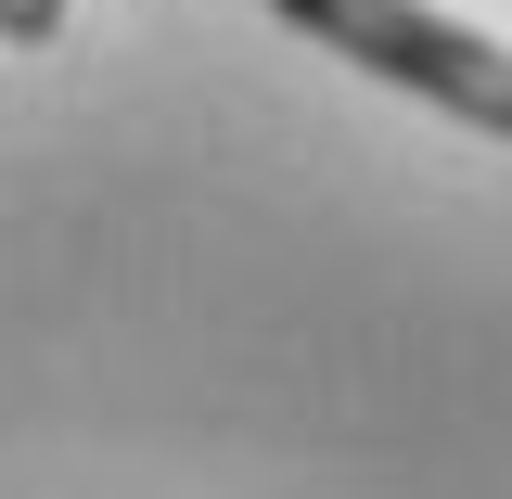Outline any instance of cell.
<instances>
[{"label": "cell", "instance_id": "cell-2", "mask_svg": "<svg viewBox=\"0 0 512 499\" xmlns=\"http://www.w3.org/2000/svg\"><path fill=\"white\" fill-rule=\"evenodd\" d=\"M0 39H13V52H52V39H64V0H0Z\"/></svg>", "mask_w": 512, "mask_h": 499}, {"label": "cell", "instance_id": "cell-1", "mask_svg": "<svg viewBox=\"0 0 512 499\" xmlns=\"http://www.w3.org/2000/svg\"><path fill=\"white\" fill-rule=\"evenodd\" d=\"M269 13H282L295 39H320L333 64H359V77H384V90H410V103H436V116L512 141V52L500 39L448 26V13H423V0H269Z\"/></svg>", "mask_w": 512, "mask_h": 499}]
</instances>
